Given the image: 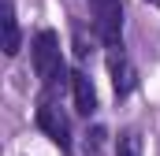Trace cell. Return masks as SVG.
<instances>
[{"instance_id":"6da1fadb","label":"cell","mask_w":160,"mask_h":156,"mask_svg":"<svg viewBox=\"0 0 160 156\" xmlns=\"http://www.w3.org/2000/svg\"><path fill=\"white\" fill-rule=\"evenodd\" d=\"M30 56H34V71H38L41 85L48 89V93H56L63 82H67V67H63V48H60V34L56 30H48V26H41L34 41H30Z\"/></svg>"},{"instance_id":"7a4b0ae2","label":"cell","mask_w":160,"mask_h":156,"mask_svg":"<svg viewBox=\"0 0 160 156\" xmlns=\"http://www.w3.org/2000/svg\"><path fill=\"white\" fill-rule=\"evenodd\" d=\"M38 130L60 149V153H71V119L63 115L56 93H48V89L41 93V100H38Z\"/></svg>"},{"instance_id":"3957f363","label":"cell","mask_w":160,"mask_h":156,"mask_svg":"<svg viewBox=\"0 0 160 156\" xmlns=\"http://www.w3.org/2000/svg\"><path fill=\"white\" fill-rule=\"evenodd\" d=\"M89 15H93V30L104 41L108 52L123 48V4L119 0H89Z\"/></svg>"},{"instance_id":"277c9868","label":"cell","mask_w":160,"mask_h":156,"mask_svg":"<svg viewBox=\"0 0 160 156\" xmlns=\"http://www.w3.org/2000/svg\"><path fill=\"white\" fill-rule=\"evenodd\" d=\"M108 75H112V89H116V97H130L134 93V85H138V71H134V63L127 60V52L116 48V52H108Z\"/></svg>"},{"instance_id":"5b68a950","label":"cell","mask_w":160,"mask_h":156,"mask_svg":"<svg viewBox=\"0 0 160 156\" xmlns=\"http://www.w3.org/2000/svg\"><path fill=\"white\" fill-rule=\"evenodd\" d=\"M71 97H75V112L86 115V119L101 108V100H97V85L89 82L86 71H71Z\"/></svg>"},{"instance_id":"8992f818","label":"cell","mask_w":160,"mask_h":156,"mask_svg":"<svg viewBox=\"0 0 160 156\" xmlns=\"http://www.w3.org/2000/svg\"><path fill=\"white\" fill-rule=\"evenodd\" d=\"M19 48H22V30H19L15 4L8 0L4 4V56H19Z\"/></svg>"},{"instance_id":"52a82bcc","label":"cell","mask_w":160,"mask_h":156,"mask_svg":"<svg viewBox=\"0 0 160 156\" xmlns=\"http://www.w3.org/2000/svg\"><path fill=\"white\" fill-rule=\"evenodd\" d=\"M142 134L134 130V126H127V130H119V138H116V156H142Z\"/></svg>"},{"instance_id":"ba28073f","label":"cell","mask_w":160,"mask_h":156,"mask_svg":"<svg viewBox=\"0 0 160 156\" xmlns=\"http://www.w3.org/2000/svg\"><path fill=\"white\" fill-rule=\"evenodd\" d=\"M104 138H108V130L104 126H93V130H86V153L97 156L101 149H104Z\"/></svg>"},{"instance_id":"9c48e42d","label":"cell","mask_w":160,"mask_h":156,"mask_svg":"<svg viewBox=\"0 0 160 156\" xmlns=\"http://www.w3.org/2000/svg\"><path fill=\"white\" fill-rule=\"evenodd\" d=\"M145 4H153V7H157V11H160V0H145Z\"/></svg>"}]
</instances>
